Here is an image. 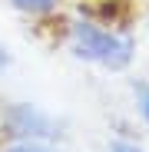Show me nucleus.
Masks as SVG:
<instances>
[{"mask_svg": "<svg viewBox=\"0 0 149 152\" xmlns=\"http://www.w3.org/2000/svg\"><path fill=\"white\" fill-rule=\"evenodd\" d=\"M66 50L76 60L90 63V66H99V69H109V73H123L129 69L133 60H136V40L119 33V30H109L96 20H73L66 27Z\"/></svg>", "mask_w": 149, "mask_h": 152, "instance_id": "1", "label": "nucleus"}, {"mask_svg": "<svg viewBox=\"0 0 149 152\" xmlns=\"http://www.w3.org/2000/svg\"><path fill=\"white\" fill-rule=\"evenodd\" d=\"M133 99H136V113L149 126V80H133Z\"/></svg>", "mask_w": 149, "mask_h": 152, "instance_id": "5", "label": "nucleus"}, {"mask_svg": "<svg viewBox=\"0 0 149 152\" xmlns=\"http://www.w3.org/2000/svg\"><path fill=\"white\" fill-rule=\"evenodd\" d=\"M109 152H146V149H139L136 142H126V139H116V142L109 145Z\"/></svg>", "mask_w": 149, "mask_h": 152, "instance_id": "6", "label": "nucleus"}, {"mask_svg": "<svg viewBox=\"0 0 149 152\" xmlns=\"http://www.w3.org/2000/svg\"><path fill=\"white\" fill-rule=\"evenodd\" d=\"M146 37H149V23H146Z\"/></svg>", "mask_w": 149, "mask_h": 152, "instance_id": "7", "label": "nucleus"}, {"mask_svg": "<svg viewBox=\"0 0 149 152\" xmlns=\"http://www.w3.org/2000/svg\"><path fill=\"white\" fill-rule=\"evenodd\" d=\"M4 129L10 139H53L57 122L50 113H43L33 103H10L4 109Z\"/></svg>", "mask_w": 149, "mask_h": 152, "instance_id": "2", "label": "nucleus"}, {"mask_svg": "<svg viewBox=\"0 0 149 152\" xmlns=\"http://www.w3.org/2000/svg\"><path fill=\"white\" fill-rule=\"evenodd\" d=\"M10 4H13L20 13H30V17H50V13H57L60 0H10Z\"/></svg>", "mask_w": 149, "mask_h": 152, "instance_id": "3", "label": "nucleus"}, {"mask_svg": "<svg viewBox=\"0 0 149 152\" xmlns=\"http://www.w3.org/2000/svg\"><path fill=\"white\" fill-rule=\"evenodd\" d=\"M0 152H57L46 139H10Z\"/></svg>", "mask_w": 149, "mask_h": 152, "instance_id": "4", "label": "nucleus"}]
</instances>
